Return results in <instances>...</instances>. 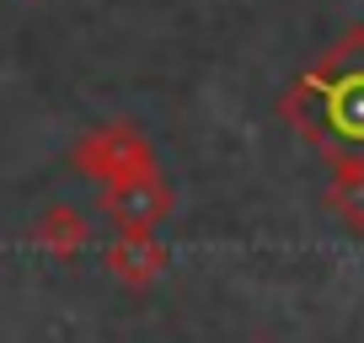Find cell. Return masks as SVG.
Returning <instances> with one entry per match:
<instances>
[{
	"mask_svg": "<svg viewBox=\"0 0 364 343\" xmlns=\"http://www.w3.org/2000/svg\"><path fill=\"white\" fill-rule=\"evenodd\" d=\"M171 188L161 183V172H134L102 188V215L118 220V231H156V220H166Z\"/></svg>",
	"mask_w": 364,
	"mask_h": 343,
	"instance_id": "cell-1",
	"label": "cell"
},
{
	"mask_svg": "<svg viewBox=\"0 0 364 343\" xmlns=\"http://www.w3.org/2000/svg\"><path fill=\"white\" fill-rule=\"evenodd\" d=\"M75 161L102 177V183H118V177H134V172H156V156H150L145 134L139 129H97V134L80 139Z\"/></svg>",
	"mask_w": 364,
	"mask_h": 343,
	"instance_id": "cell-2",
	"label": "cell"
},
{
	"mask_svg": "<svg viewBox=\"0 0 364 343\" xmlns=\"http://www.w3.org/2000/svg\"><path fill=\"white\" fill-rule=\"evenodd\" d=\"M107 268H113L124 285H150V279H161V268H166V247H161L150 231H124V241L107 252Z\"/></svg>",
	"mask_w": 364,
	"mask_h": 343,
	"instance_id": "cell-3",
	"label": "cell"
},
{
	"mask_svg": "<svg viewBox=\"0 0 364 343\" xmlns=\"http://www.w3.org/2000/svg\"><path fill=\"white\" fill-rule=\"evenodd\" d=\"M327 215L338 220V226H348V231H364V156H353V161H343V172L327 183Z\"/></svg>",
	"mask_w": 364,
	"mask_h": 343,
	"instance_id": "cell-4",
	"label": "cell"
},
{
	"mask_svg": "<svg viewBox=\"0 0 364 343\" xmlns=\"http://www.w3.org/2000/svg\"><path fill=\"white\" fill-rule=\"evenodd\" d=\"M38 241L54 252H80V241H86V220L75 215V209H48L43 220H38Z\"/></svg>",
	"mask_w": 364,
	"mask_h": 343,
	"instance_id": "cell-5",
	"label": "cell"
}]
</instances>
